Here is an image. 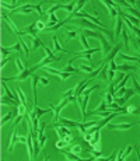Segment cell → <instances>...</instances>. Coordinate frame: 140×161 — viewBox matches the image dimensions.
I'll return each mask as SVG.
<instances>
[{"label": "cell", "mask_w": 140, "mask_h": 161, "mask_svg": "<svg viewBox=\"0 0 140 161\" xmlns=\"http://www.w3.org/2000/svg\"><path fill=\"white\" fill-rule=\"evenodd\" d=\"M52 128L55 129L58 136L60 137L62 140L73 143V133H72L70 128H67V126H64V125H62V123H52Z\"/></svg>", "instance_id": "cell-1"}, {"label": "cell", "mask_w": 140, "mask_h": 161, "mask_svg": "<svg viewBox=\"0 0 140 161\" xmlns=\"http://www.w3.org/2000/svg\"><path fill=\"white\" fill-rule=\"evenodd\" d=\"M90 100V95H80L77 97V102H79L80 106V111H81V116H83V122H87L89 119V115H87V102Z\"/></svg>", "instance_id": "cell-2"}, {"label": "cell", "mask_w": 140, "mask_h": 161, "mask_svg": "<svg viewBox=\"0 0 140 161\" xmlns=\"http://www.w3.org/2000/svg\"><path fill=\"white\" fill-rule=\"evenodd\" d=\"M98 41H100V43H101V52H102V56L105 58L107 55H109V53H111V51H112L113 46L107 41V38L104 37V34L101 35L100 38H98Z\"/></svg>", "instance_id": "cell-3"}, {"label": "cell", "mask_w": 140, "mask_h": 161, "mask_svg": "<svg viewBox=\"0 0 140 161\" xmlns=\"http://www.w3.org/2000/svg\"><path fill=\"white\" fill-rule=\"evenodd\" d=\"M122 48H123V43L119 42V41H118V42H116V45L112 48V51H111L109 55H107L105 58H104V63H107V64H108L111 60H113V59H115V56L118 55L119 52H121V49H122Z\"/></svg>", "instance_id": "cell-4"}, {"label": "cell", "mask_w": 140, "mask_h": 161, "mask_svg": "<svg viewBox=\"0 0 140 161\" xmlns=\"http://www.w3.org/2000/svg\"><path fill=\"white\" fill-rule=\"evenodd\" d=\"M43 69L48 72V73H51V74H56V76L60 79V81L63 83L64 80H67L70 76H72V73H67V72H59V70H56V69H53V67H48V66H45Z\"/></svg>", "instance_id": "cell-5"}, {"label": "cell", "mask_w": 140, "mask_h": 161, "mask_svg": "<svg viewBox=\"0 0 140 161\" xmlns=\"http://www.w3.org/2000/svg\"><path fill=\"white\" fill-rule=\"evenodd\" d=\"M2 19H3L4 21L7 23V24H9V27L11 28V30H13V32H14L15 35H17V37H23V35H24V34H23V31H20L19 28L15 27V24H14V23L11 21V20H10V17H9V15H7V14H6V13H4V11L2 13Z\"/></svg>", "instance_id": "cell-6"}, {"label": "cell", "mask_w": 140, "mask_h": 161, "mask_svg": "<svg viewBox=\"0 0 140 161\" xmlns=\"http://www.w3.org/2000/svg\"><path fill=\"white\" fill-rule=\"evenodd\" d=\"M91 81H93V79H84L83 81H80L79 85L74 88V97H76V98L80 97V95L83 94V91L85 90V87H87V85H90V83H91Z\"/></svg>", "instance_id": "cell-7"}, {"label": "cell", "mask_w": 140, "mask_h": 161, "mask_svg": "<svg viewBox=\"0 0 140 161\" xmlns=\"http://www.w3.org/2000/svg\"><path fill=\"white\" fill-rule=\"evenodd\" d=\"M60 59H62L60 56H55V55H53V56H48V55H46L45 58L42 59V62H39V63L35 64V66H37V69H43V67H45L46 64H49L51 62H58V60H60Z\"/></svg>", "instance_id": "cell-8"}, {"label": "cell", "mask_w": 140, "mask_h": 161, "mask_svg": "<svg viewBox=\"0 0 140 161\" xmlns=\"http://www.w3.org/2000/svg\"><path fill=\"white\" fill-rule=\"evenodd\" d=\"M38 28H37V21H34L32 24H30L28 27H25L24 30H23V34H28V35H31V38H37V35H38Z\"/></svg>", "instance_id": "cell-9"}, {"label": "cell", "mask_w": 140, "mask_h": 161, "mask_svg": "<svg viewBox=\"0 0 140 161\" xmlns=\"http://www.w3.org/2000/svg\"><path fill=\"white\" fill-rule=\"evenodd\" d=\"M132 126H133V123H118V125L108 123L107 129H109V130H129Z\"/></svg>", "instance_id": "cell-10"}, {"label": "cell", "mask_w": 140, "mask_h": 161, "mask_svg": "<svg viewBox=\"0 0 140 161\" xmlns=\"http://www.w3.org/2000/svg\"><path fill=\"white\" fill-rule=\"evenodd\" d=\"M100 142H101V137H100V130L98 132H95L94 134H93V137H91V140H90V149H97V150H100V147H101V144H100ZM89 149V150H90Z\"/></svg>", "instance_id": "cell-11"}, {"label": "cell", "mask_w": 140, "mask_h": 161, "mask_svg": "<svg viewBox=\"0 0 140 161\" xmlns=\"http://www.w3.org/2000/svg\"><path fill=\"white\" fill-rule=\"evenodd\" d=\"M32 79V93H34V105H38V101H37V87L39 84V76L37 74H32L31 76Z\"/></svg>", "instance_id": "cell-12"}, {"label": "cell", "mask_w": 140, "mask_h": 161, "mask_svg": "<svg viewBox=\"0 0 140 161\" xmlns=\"http://www.w3.org/2000/svg\"><path fill=\"white\" fill-rule=\"evenodd\" d=\"M115 34H113V38H116L118 37L119 38V35L122 34V27H123V17L122 15H118L116 17V20H115Z\"/></svg>", "instance_id": "cell-13"}, {"label": "cell", "mask_w": 140, "mask_h": 161, "mask_svg": "<svg viewBox=\"0 0 140 161\" xmlns=\"http://www.w3.org/2000/svg\"><path fill=\"white\" fill-rule=\"evenodd\" d=\"M101 3H102L104 6L108 9V13H109V17H111V19H115V20H116V17L119 15V14H118V10H116L115 7L111 4V2H105V0H102Z\"/></svg>", "instance_id": "cell-14"}, {"label": "cell", "mask_w": 140, "mask_h": 161, "mask_svg": "<svg viewBox=\"0 0 140 161\" xmlns=\"http://www.w3.org/2000/svg\"><path fill=\"white\" fill-rule=\"evenodd\" d=\"M17 140H19V134H17V126H14V129H13V133H11V137H10V144H9V151L10 153L13 151V149H14Z\"/></svg>", "instance_id": "cell-15"}, {"label": "cell", "mask_w": 140, "mask_h": 161, "mask_svg": "<svg viewBox=\"0 0 140 161\" xmlns=\"http://www.w3.org/2000/svg\"><path fill=\"white\" fill-rule=\"evenodd\" d=\"M59 123L64 125V126H67V128H77L80 122L70 121V119H66V118H59Z\"/></svg>", "instance_id": "cell-16"}, {"label": "cell", "mask_w": 140, "mask_h": 161, "mask_svg": "<svg viewBox=\"0 0 140 161\" xmlns=\"http://www.w3.org/2000/svg\"><path fill=\"white\" fill-rule=\"evenodd\" d=\"M60 150V153L64 155V157L67 158V160H73V161H80V157L77 154H74V153L69 151V150H63V149H59Z\"/></svg>", "instance_id": "cell-17"}, {"label": "cell", "mask_w": 140, "mask_h": 161, "mask_svg": "<svg viewBox=\"0 0 140 161\" xmlns=\"http://www.w3.org/2000/svg\"><path fill=\"white\" fill-rule=\"evenodd\" d=\"M15 115H19V108L14 109V111H11V112H9L6 116H3V118H2V125H6V122H10Z\"/></svg>", "instance_id": "cell-18"}, {"label": "cell", "mask_w": 140, "mask_h": 161, "mask_svg": "<svg viewBox=\"0 0 140 161\" xmlns=\"http://www.w3.org/2000/svg\"><path fill=\"white\" fill-rule=\"evenodd\" d=\"M2 104H3V105H17L19 106L20 104V101H15V100H13V98H9V97H2Z\"/></svg>", "instance_id": "cell-19"}, {"label": "cell", "mask_w": 140, "mask_h": 161, "mask_svg": "<svg viewBox=\"0 0 140 161\" xmlns=\"http://www.w3.org/2000/svg\"><path fill=\"white\" fill-rule=\"evenodd\" d=\"M122 43H123V48L129 49V35H128V31L126 28L122 30Z\"/></svg>", "instance_id": "cell-20"}, {"label": "cell", "mask_w": 140, "mask_h": 161, "mask_svg": "<svg viewBox=\"0 0 140 161\" xmlns=\"http://www.w3.org/2000/svg\"><path fill=\"white\" fill-rule=\"evenodd\" d=\"M15 93H17V95H19V98H20V101H21V104H24V105L27 106V98H25L24 93L21 91V88H20L19 85H15ZM27 108H28V106H27Z\"/></svg>", "instance_id": "cell-21"}, {"label": "cell", "mask_w": 140, "mask_h": 161, "mask_svg": "<svg viewBox=\"0 0 140 161\" xmlns=\"http://www.w3.org/2000/svg\"><path fill=\"white\" fill-rule=\"evenodd\" d=\"M116 70H121V72L126 73V72H129V70H137V67L136 66H130V64H128V63H123V64H119Z\"/></svg>", "instance_id": "cell-22"}, {"label": "cell", "mask_w": 140, "mask_h": 161, "mask_svg": "<svg viewBox=\"0 0 140 161\" xmlns=\"http://www.w3.org/2000/svg\"><path fill=\"white\" fill-rule=\"evenodd\" d=\"M32 39V46H31V51H37L39 46H43V42L39 39V38H31Z\"/></svg>", "instance_id": "cell-23"}, {"label": "cell", "mask_w": 140, "mask_h": 161, "mask_svg": "<svg viewBox=\"0 0 140 161\" xmlns=\"http://www.w3.org/2000/svg\"><path fill=\"white\" fill-rule=\"evenodd\" d=\"M53 45H55V48H53V51L55 52H66V53H69V51H66V49H63L60 46V43H59V41H58V37H53Z\"/></svg>", "instance_id": "cell-24"}, {"label": "cell", "mask_w": 140, "mask_h": 161, "mask_svg": "<svg viewBox=\"0 0 140 161\" xmlns=\"http://www.w3.org/2000/svg\"><path fill=\"white\" fill-rule=\"evenodd\" d=\"M62 72H67V73H80V72H81V70H79V69H74L73 66H72V63H67L66 66L63 67V69H62Z\"/></svg>", "instance_id": "cell-25"}, {"label": "cell", "mask_w": 140, "mask_h": 161, "mask_svg": "<svg viewBox=\"0 0 140 161\" xmlns=\"http://www.w3.org/2000/svg\"><path fill=\"white\" fill-rule=\"evenodd\" d=\"M66 37H67V39H74V38L77 37V30L67 28V30H66Z\"/></svg>", "instance_id": "cell-26"}, {"label": "cell", "mask_w": 140, "mask_h": 161, "mask_svg": "<svg viewBox=\"0 0 140 161\" xmlns=\"http://www.w3.org/2000/svg\"><path fill=\"white\" fill-rule=\"evenodd\" d=\"M14 62H15V66H17V69H19V72H20V73H23V72H24V70H25V66H24V64H23L21 59H20L19 56H17V58L14 59Z\"/></svg>", "instance_id": "cell-27"}, {"label": "cell", "mask_w": 140, "mask_h": 161, "mask_svg": "<svg viewBox=\"0 0 140 161\" xmlns=\"http://www.w3.org/2000/svg\"><path fill=\"white\" fill-rule=\"evenodd\" d=\"M34 108L37 109V116H38V118H39V116H42V115H45V114H48L49 111H53L51 106H49V109H41V108H38V105H34Z\"/></svg>", "instance_id": "cell-28"}, {"label": "cell", "mask_w": 140, "mask_h": 161, "mask_svg": "<svg viewBox=\"0 0 140 161\" xmlns=\"http://www.w3.org/2000/svg\"><path fill=\"white\" fill-rule=\"evenodd\" d=\"M80 41H81V45H83V49H90L89 46V42H87V37H85L84 34H80Z\"/></svg>", "instance_id": "cell-29"}, {"label": "cell", "mask_w": 140, "mask_h": 161, "mask_svg": "<svg viewBox=\"0 0 140 161\" xmlns=\"http://www.w3.org/2000/svg\"><path fill=\"white\" fill-rule=\"evenodd\" d=\"M19 38H20V41H19V42L21 43L23 49H24V55H25V58H28V56H30V51H28V45L24 42V41H23V38H21V37H19Z\"/></svg>", "instance_id": "cell-30"}, {"label": "cell", "mask_w": 140, "mask_h": 161, "mask_svg": "<svg viewBox=\"0 0 140 161\" xmlns=\"http://www.w3.org/2000/svg\"><path fill=\"white\" fill-rule=\"evenodd\" d=\"M102 97H104V100H105V102H107V104H112V102H113V95H112V94H109L108 91L104 93Z\"/></svg>", "instance_id": "cell-31"}, {"label": "cell", "mask_w": 140, "mask_h": 161, "mask_svg": "<svg viewBox=\"0 0 140 161\" xmlns=\"http://www.w3.org/2000/svg\"><path fill=\"white\" fill-rule=\"evenodd\" d=\"M76 7H74V11H73V14H77V13H80V10H81V7L85 4V2L84 0H80V2H76Z\"/></svg>", "instance_id": "cell-32"}, {"label": "cell", "mask_w": 140, "mask_h": 161, "mask_svg": "<svg viewBox=\"0 0 140 161\" xmlns=\"http://www.w3.org/2000/svg\"><path fill=\"white\" fill-rule=\"evenodd\" d=\"M0 51H2V59H6L7 56L10 55V52H11L9 48H7V46H2V49H0Z\"/></svg>", "instance_id": "cell-33"}, {"label": "cell", "mask_w": 140, "mask_h": 161, "mask_svg": "<svg viewBox=\"0 0 140 161\" xmlns=\"http://www.w3.org/2000/svg\"><path fill=\"white\" fill-rule=\"evenodd\" d=\"M7 48H9L10 51H17V52L24 51V49H23V46H21V43H20V42H17L15 45H13V46H7Z\"/></svg>", "instance_id": "cell-34"}, {"label": "cell", "mask_w": 140, "mask_h": 161, "mask_svg": "<svg viewBox=\"0 0 140 161\" xmlns=\"http://www.w3.org/2000/svg\"><path fill=\"white\" fill-rule=\"evenodd\" d=\"M133 149H134V146H128V147H126V150H125V153H123V154H122L121 160H125V158L128 157V155H129V154H130V153H132V150H133Z\"/></svg>", "instance_id": "cell-35"}, {"label": "cell", "mask_w": 140, "mask_h": 161, "mask_svg": "<svg viewBox=\"0 0 140 161\" xmlns=\"http://www.w3.org/2000/svg\"><path fill=\"white\" fill-rule=\"evenodd\" d=\"M98 88H100V85L95 84V85H93V87H90L89 90H84L81 95H90V94H91V91H94V90H98Z\"/></svg>", "instance_id": "cell-36"}, {"label": "cell", "mask_w": 140, "mask_h": 161, "mask_svg": "<svg viewBox=\"0 0 140 161\" xmlns=\"http://www.w3.org/2000/svg\"><path fill=\"white\" fill-rule=\"evenodd\" d=\"M59 9H62V4H55V6H52L51 9H48V11H46V13H48L49 15L55 14V11H56V10H59Z\"/></svg>", "instance_id": "cell-37"}, {"label": "cell", "mask_w": 140, "mask_h": 161, "mask_svg": "<svg viewBox=\"0 0 140 161\" xmlns=\"http://www.w3.org/2000/svg\"><path fill=\"white\" fill-rule=\"evenodd\" d=\"M79 69L80 70H84L85 73H93V72H94V70H93V66H84V63L80 64Z\"/></svg>", "instance_id": "cell-38"}, {"label": "cell", "mask_w": 140, "mask_h": 161, "mask_svg": "<svg viewBox=\"0 0 140 161\" xmlns=\"http://www.w3.org/2000/svg\"><path fill=\"white\" fill-rule=\"evenodd\" d=\"M72 95H74V88H70V90L64 91L63 94H62V98H69V97H72Z\"/></svg>", "instance_id": "cell-39"}, {"label": "cell", "mask_w": 140, "mask_h": 161, "mask_svg": "<svg viewBox=\"0 0 140 161\" xmlns=\"http://www.w3.org/2000/svg\"><path fill=\"white\" fill-rule=\"evenodd\" d=\"M38 137H39V146H41V149H43V147H45V143H46V136H45V133L41 134V136H38Z\"/></svg>", "instance_id": "cell-40"}, {"label": "cell", "mask_w": 140, "mask_h": 161, "mask_svg": "<svg viewBox=\"0 0 140 161\" xmlns=\"http://www.w3.org/2000/svg\"><path fill=\"white\" fill-rule=\"evenodd\" d=\"M133 90L136 91V94H140V84H139V81H136L134 77H133Z\"/></svg>", "instance_id": "cell-41"}, {"label": "cell", "mask_w": 140, "mask_h": 161, "mask_svg": "<svg viewBox=\"0 0 140 161\" xmlns=\"http://www.w3.org/2000/svg\"><path fill=\"white\" fill-rule=\"evenodd\" d=\"M46 27H48V25H45L42 21H37V28H38V31H45Z\"/></svg>", "instance_id": "cell-42"}, {"label": "cell", "mask_w": 140, "mask_h": 161, "mask_svg": "<svg viewBox=\"0 0 140 161\" xmlns=\"http://www.w3.org/2000/svg\"><path fill=\"white\" fill-rule=\"evenodd\" d=\"M126 91H128V90H126L125 87L121 88V90H118V91H116V95H115V97H123V95L126 94Z\"/></svg>", "instance_id": "cell-43"}, {"label": "cell", "mask_w": 140, "mask_h": 161, "mask_svg": "<svg viewBox=\"0 0 140 161\" xmlns=\"http://www.w3.org/2000/svg\"><path fill=\"white\" fill-rule=\"evenodd\" d=\"M49 84V80L46 77H39V85H48Z\"/></svg>", "instance_id": "cell-44"}, {"label": "cell", "mask_w": 140, "mask_h": 161, "mask_svg": "<svg viewBox=\"0 0 140 161\" xmlns=\"http://www.w3.org/2000/svg\"><path fill=\"white\" fill-rule=\"evenodd\" d=\"M109 69L111 70H116V69H118V64L115 63V60H111L109 62Z\"/></svg>", "instance_id": "cell-45"}, {"label": "cell", "mask_w": 140, "mask_h": 161, "mask_svg": "<svg viewBox=\"0 0 140 161\" xmlns=\"http://www.w3.org/2000/svg\"><path fill=\"white\" fill-rule=\"evenodd\" d=\"M116 153H118V149H115V150H113V153H112V154H111L109 157H107V158H105V160H115Z\"/></svg>", "instance_id": "cell-46"}, {"label": "cell", "mask_w": 140, "mask_h": 161, "mask_svg": "<svg viewBox=\"0 0 140 161\" xmlns=\"http://www.w3.org/2000/svg\"><path fill=\"white\" fill-rule=\"evenodd\" d=\"M9 60H10V58H6V59H2V67H3L4 64H6V63H7V62H9Z\"/></svg>", "instance_id": "cell-47"}, {"label": "cell", "mask_w": 140, "mask_h": 161, "mask_svg": "<svg viewBox=\"0 0 140 161\" xmlns=\"http://www.w3.org/2000/svg\"><path fill=\"white\" fill-rule=\"evenodd\" d=\"M136 6H137V9H139V11H140V2H136Z\"/></svg>", "instance_id": "cell-48"}, {"label": "cell", "mask_w": 140, "mask_h": 161, "mask_svg": "<svg viewBox=\"0 0 140 161\" xmlns=\"http://www.w3.org/2000/svg\"><path fill=\"white\" fill-rule=\"evenodd\" d=\"M139 53H140V52H139Z\"/></svg>", "instance_id": "cell-49"}]
</instances>
